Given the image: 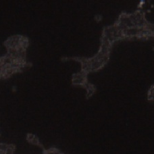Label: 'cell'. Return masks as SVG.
Segmentation results:
<instances>
[{
    "instance_id": "7a4b0ae2",
    "label": "cell",
    "mask_w": 154,
    "mask_h": 154,
    "mask_svg": "<svg viewBox=\"0 0 154 154\" xmlns=\"http://www.w3.org/2000/svg\"><path fill=\"white\" fill-rule=\"evenodd\" d=\"M149 95H150V97H152L154 99V87H152V89H151Z\"/></svg>"
},
{
    "instance_id": "6da1fadb",
    "label": "cell",
    "mask_w": 154,
    "mask_h": 154,
    "mask_svg": "<svg viewBox=\"0 0 154 154\" xmlns=\"http://www.w3.org/2000/svg\"><path fill=\"white\" fill-rule=\"evenodd\" d=\"M44 154H64L62 153V152H59V151H57V149H50L49 150H47L44 153Z\"/></svg>"
}]
</instances>
